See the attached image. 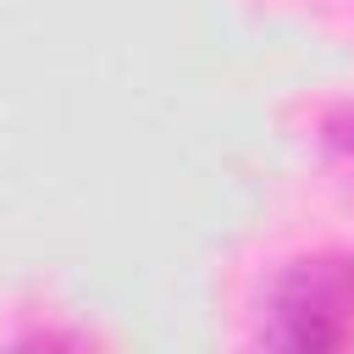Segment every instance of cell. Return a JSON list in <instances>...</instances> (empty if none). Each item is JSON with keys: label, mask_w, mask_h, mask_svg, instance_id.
Here are the masks:
<instances>
[{"label": "cell", "mask_w": 354, "mask_h": 354, "mask_svg": "<svg viewBox=\"0 0 354 354\" xmlns=\"http://www.w3.org/2000/svg\"><path fill=\"white\" fill-rule=\"evenodd\" d=\"M260 343L293 354H332L354 343V254L321 249L288 260L260 299Z\"/></svg>", "instance_id": "1"}]
</instances>
